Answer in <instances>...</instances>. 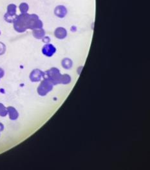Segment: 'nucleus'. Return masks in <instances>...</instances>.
<instances>
[{"instance_id":"obj_12","label":"nucleus","mask_w":150,"mask_h":170,"mask_svg":"<svg viewBox=\"0 0 150 170\" xmlns=\"http://www.w3.org/2000/svg\"><path fill=\"white\" fill-rule=\"evenodd\" d=\"M19 7L21 14L27 13L28 9H29V6L26 3H21Z\"/></svg>"},{"instance_id":"obj_5","label":"nucleus","mask_w":150,"mask_h":170,"mask_svg":"<svg viewBox=\"0 0 150 170\" xmlns=\"http://www.w3.org/2000/svg\"><path fill=\"white\" fill-rule=\"evenodd\" d=\"M56 52V48L54 45L50 44H46L42 48L43 54L47 57H51Z\"/></svg>"},{"instance_id":"obj_9","label":"nucleus","mask_w":150,"mask_h":170,"mask_svg":"<svg viewBox=\"0 0 150 170\" xmlns=\"http://www.w3.org/2000/svg\"><path fill=\"white\" fill-rule=\"evenodd\" d=\"M32 34L35 38L38 39V40H41V39H43L45 36V31L43 28H41V29H34L32 32Z\"/></svg>"},{"instance_id":"obj_3","label":"nucleus","mask_w":150,"mask_h":170,"mask_svg":"<svg viewBox=\"0 0 150 170\" xmlns=\"http://www.w3.org/2000/svg\"><path fill=\"white\" fill-rule=\"evenodd\" d=\"M53 86V85L50 81L47 78H45L38 87V93L42 97L46 96V94L52 90Z\"/></svg>"},{"instance_id":"obj_7","label":"nucleus","mask_w":150,"mask_h":170,"mask_svg":"<svg viewBox=\"0 0 150 170\" xmlns=\"http://www.w3.org/2000/svg\"><path fill=\"white\" fill-rule=\"evenodd\" d=\"M54 35L56 38L59 39V40H63L65 39L67 36V31L63 27H58L55 30Z\"/></svg>"},{"instance_id":"obj_18","label":"nucleus","mask_w":150,"mask_h":170,"mask_svg":"<svg viewBox=\"0 0 150 170\" xmlns=\"http://www.w3.org/2000/svg\"><path fill=\"white\" fill-rule=\"evenodd\" d=\"M0 35H1V31H0Z\"/></svg>"},{"instance_id":"obj_1","label":"nucleus","mask_w":150,"mask_h":170,"mask_svg":"<svg viewBox=\"0 0 150 170\" xmlns=\"http://www.w3.org/2000/svg\"><path fill=\"white\" fill-rule=\"evenodd\" d=\"M13 23L14 30L18 33H24L27 29H41L43 26L42 21L35 14H21L16 16Z\"/></svg>"},{"instance_id":"obj_8","label":"nucleus","mask_w":150,"mask_h":170,"mask_svg":"<svg viewBox=\"0 0 150 170\" xmlns=\"http://www.w3.org/2000/svg\"><path fill=\"white\" fill-rule=\"evenodd\" d=\"M6 109L10 120H16V119H17L19 116V113L15 108L14 107H12V106H9V107H8Z\"/></svg>"},{"instance_id":"obj_17","label":"nucleus","mask_w":150,"mask_h":170,"mask_svg":"<svg viewBox=\"0 0 150 170\" xmlns=\"http://www.w3.org/2000/svg\"><path fill=\"white\" fill-rule=\"evenodd\" d=\"M3 129H4V126H3L2 123L0 122V132L3 131Z\"/></svg>"},{"instance_id":"obj_11","label":"nucleus","mask_w":150,"mask_h":170,"mask_svg":"<svg viewBox=\"0 0 150 170\" xmlns=\"http://www.w3.org/2000/svg\"><path fill=\"white\" fill-rule=\"evenodd\" d=\"M16 9L17 7L14 4H9L7 7L6 14L12 16H17L16 15Z\"/></svg>"},{"instance_id":"obj_14","label":"nucleus","mask_w":150,"mask_h":170,"mask_svg":"<svg viewBox=\"0 0 150 170\" xmlns=\"http://www.w3.org/2000/svg\"><path fill=\"white\" fill-rule=\"evenodd\" d=\"M6 51V45L3 43V42L0 41V56L5 54Z\"/></svg>"},{"instance_id":"obj_13","label":"nucleus","mask_w":150,"mask_h":170,"mask_svg":"<svg viewBox=\"0 0 150 170\" xmlns=\"http://www.w3.org/2000/svg\"><path fill=\"white\" fill-rule=\"evenodd\" d=\"M7 113H8L7 109L3 104L0 103V116L4 117V116H6L7 115Z\"/></svg>"},{"instance_id":"obj_4","label":"nucleus","mask_w":150,"mask_h":170,"mask_svg":"<svg viewBox=\"0 0 150 170\" xmlns=\"http://www.w3.org/2000/svg\"><path fill=\"white\" fill-rule=\"evenodd\" d=\"M30 80L32 82H38L41 81L42 78H45V73L43 72L40 69H34L30 74Z\"/></svg>"},{"instance_id":"obj_6","label":"nucleus","mask_w":150,"mask_h":170,"mask_svg":"<svg viewBox=\"0 0 150 170\" xmlns=\"http://www.w3.org/2000/svg\"><path fill=\"white\" fill-rule=\"evenodd\" d=\"M55 15L60 18L65 17L67 14V9L65 6L58 5L57 6L54 10Z\"/></svg>"},{"instance_id":"obj_10","label":"nucleus","mask_w":150,"mask_h":170,"mask_svg":"<svg viewBox=\"0 0 150 170\" xmlns=\"http://www.w3.org/2000/svg\"><path fill=\"white\" fill-rule=\"evenodd\" d=\"M61 65L63 68H65V69H70L72 67L73 62L71 59L69 58H65L63 59Z\"/></svg>"},{"instance_id":"obj_16","label":"nucleus","mask_w":150,"mask_h":170,"mask_svg":"<svg viewBox=\"0 0 150 170\" xmlns=\"http://www.w3.org/2000/svg\"><path fill=\"white\" fill-rule=\"evenodd\" d=\"M4 74H5L4 70H3L1 68H0V78H2V77H3V76H4Z\"/></svg>"},{"instance_id":"obj_2","label":"nucleus","mask_w":150,"mask_h":170,"mask_svg":"<svg viewBox=\"0 0 150 170\" xmlns=\"http://www.w3.org/2000/svg\"><path fill=\"white\" fill-rule=\"evenodd\" d=\"M45 78H47L53 86L58 84H69L72 80L69 74H61L60 70L56 67H52L45 72Z\"/></svg>"},{"instance_id":"obj_15","label":"nucleus","mask_w":150,"mask_h":170,"mask_svg":"<svg viewBox=\"0 0 150 170\" xmlns=\"http://www.w3.org/2000/svg\"><path fill=\"white\" fill-rule=\"evenodd\" d=\"M42 40H43V41L46 44H49L50 41V38L48 36H44Z\"/></svg>"}]
</instances>
